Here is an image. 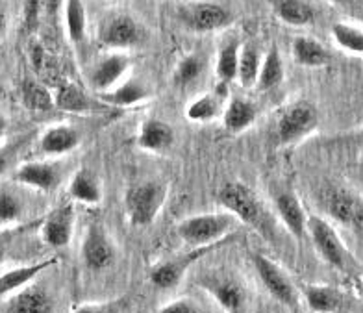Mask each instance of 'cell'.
<instances>
[{"instance_id":"cell-27","label":"cell","mask_w":363,"mask_h":313,"mask_svg":"<svg viewBox=\"0 0 363 313\" xmlns=\"http://www.w3.org/2000/svg\"><path fill=\"white\" fill-rule=\"evenodd\" d=\"M284 80V63L280 50L277 45H272L269 48L267 56L262 60V69H259L258 76V89L259 91H271L277 86H280Z\"/></svg>"},{"instance_id":"cell-3","label":"cell","mask_w":363,"mask_h":313,"mask_svg":"<svg viewBox=\"0 0 363 313\" xmlns=\"http://www.w3.org/2000/svg\"><path fill=\"white\" fill-rule=\"evenodd\" d=\"M319 124V111L308 100H298L287 106L278 117L277 136L282 145L301 141Z\"/></svg>"},{"instance_id":"cell-38","label":"cell","mask_w":363,"mask_h":313,"mask_svg":"<svg viewBox=\"0 0 363 313\" xmlns=\"http://www.w3.org/2000/svg\"><path fill=\"white\" fill-rule=\"evenodd\" d=\"M28 56H30V62H32V65H34V69L38 72L43 71L45 63H47V53H45L43 45L38 43V41H30L28 45Z\"/></svg>"},{"instance_id":"cell-24","label":"cell","mask_w":363,"mask_h":313,"mask_svg":"<svg viewBox=\"0 0 363 313\" xmlns=\"http://www.w3.org/2000/svg\"><path fill=\"white\" fill-rule=\"evenodd\" d=\"M291 53L295 62L304 67H323L330 62V54L319 41L313 38H295L291 45Z\"/></svg>"},{"instance_id":"cell-39","label":"cell","mask_w":363,"mask_h":313,"mask_svg":"<svg viewBox=\"0 0 363 313\" xmlns=\"http://www.w3.org/2000/svg\"><path fill=\"white\" fill-rule=\"evenodd\" d=\"M158 313H199V309L189 300H174V302L163 306Z\"/></svg>"},{"instance_id":"cell-45","label":"cell","mask_w":363,"mask_h":313,"mask_svg":"<svg viewBox=\"0 0 363 313\" xmlns=\"http://www.w3.org/2000/svg\"><path fill=\"white\" fill-rule=\"evenodd\" d=\"M4 254H6V241H2V239H0V261H2Z\"/></svg>"},{"instance_id":"cell-19","label":"cell","mask_w":363,"mask_h":313,"mask_svg":"<svg viewBox=\"0 0 363 313\" xmlns=\"http://www.w3.org/2000/svg\"><path fill=\"white\" fill-rule=\"evenodd\" d=\"M174 143V130L171 124L160 119H147L141 124L138 145L148 152H165Z\"/></svg>"},{"instance_id":"cell-26","label":"cell","mask_w":363,"mask_h":313,"mask_svg":"<svg viewBox=\"0 0 363 313\" xmlns=\"http://www.w3.org/2000/svg\"><path fill=\"white\" fill-rule=\"evenodd\" d=\"M104 102L113 106H134L139 104V102H143L150 97V91L143 86V84H139V82L128 80L125 84H121V86L113 87V89L106 91V93H99Z\"/></svg>"},{"instance_id":"cell-22","label":"cell","mask_w":363,"mask_h":313,"mask_svg":"<svg viewBox=\"0 0 363 313\" xmlns=\"http://www.w3.org/2000/svg\"><path fill=\"white\" fill-rule=\"evenodd\" d=\"M302 295L311 312L315 313H334L343 306L341 293L330 285H304Z\"/></svg>"},{"instance_id":"cell-41","label":"cell","mask_w":363,"mask_h":313,"mask_svg":"<svg viewBox=\"0 0 363 313\" xmlns=\"http://www.w3.org/2000/svg\"><path fill=\"white\" fill-rule=\"evenodd\" d=\"M13 147H6V148H0V175H4L8 169H10V163H11V158H13Z\"/></svg>"},{"instance_id":"cell-40","label":"cell","mask_w":363,"mask_h":313,"mask_svg":"<svg viewBox=\"0 0 363 313\" xmlns=\"http://www.w3.org/2000/svg\"><path fill=\"white\" fill-rule=\"evenodd\" d=\"M119 312V304H95V306H82L74 313H117Z\"/></svg>"},{"instance_id":"cell-5","label":"cell","mask_w":363,"mask_h":313,"mask_svg":"<svg viewBox=\"0 0 363 313\" xmlns=\"http://www.w3.org/2000/svg\"><path fill=\"white\" fill-rule=\"evenodd\" d=\"M232 226V217L225 214H202L186 219L178 226L180 238L193 247L213 245Z\"/></svg>"},{"instance_id":"cell-33","label":"cell","mask_w":363,"mask_h":313,"mask_svg":"<svg viewBox=\"0 0 363 313\" xmlns=\"http://www.w3.org/2000/svg\"><path fill=\"white\" fill-rule=\"evenodd\" d=\"M332 38L340 48L352 54L363 56V28L352 26L349 23H335L332 26Z\"/></svg>"},{"instance_id":"cell-16","label":"cell","mask_w":363,"mask_h":313,"mask_svg":"<svg viewBox=\"0 0 363 313\" xmlns=\"http://www.w3.org/2000/svg\"><path fill=\"white\" fill-rule=\"evenodd\" d=\"M139 26L128 15H117L108 21L101 33V41L106 47L126 48L139 41Z\"/></svg>"},{"instance_id":"cell-15","label":"cell","mask_w":363,"mask_h":313,"mask_svg":"<svg viewBox=\"0 0 363 313\" xmlns=\"http://www.w3.org/2000/svg\"><path fill=\"white\" fill-rule=\"evenodd\" d=\"M130 67V60L125 54H111V56L102 57L101 62L93 67L91 72V84L99 93L113 89L115 84L123 78Z\"/></svg>"},{"instance_id":"cell-18","label":"cell","mask_w":363,"mask_h":313,"mask_svg":"<svg viewBox=\"0 0 363 313\" xmlns=\"http://www.w3.org/2000/svg\"><path fill=\"white\" fill-rule=\"evenodd\" d=\"M6 313H52V299L41 285H24L11 297Z\"/></svg>"},{"instance_id":"cell-10","label":"cell","mask_w":363,"mask_h":313,"mask_svg":"<svg viewBox=\"0 0 363 313\" xmlns=\"http://www.w3.org/2000/svg\"><path fill=\"white\" fill-rule=\"evenodd\" d=\"M182 19L187 28L195 32H216V30L225 28L232 21V13L225 6L216 4V2H201V4L189 6L182 13Z\"/></svg>"},{"instance_id":"cell-25","label":"cell","mask_w":363,"mask_h":313,"mask_svg":"<svg viewBox=\"0 0 363 313\" xmlns=\"http://www.w3.org/2000/svg\"><path fill=\"white\" fill-rule=\"evenodd\" d=\"M56 263V258L47 261H41V263H34V265H26V267H19V269L8 270L4 275L0 276V297H4V295L11 293L15 290H21L24 285L32 282L35 276L45 270L47 267H52Z\"/></svg>"},{"instance_id":"cell-49","label":"cell","mask_w":363,"mask_h":313,"mask_svg":"<svg viewBox=\"0 0 363 313\" xmlns=\"http://www.w3.org/2000/svg\"><path fill=\"white\" fill-rule=\"evenodd\" d=\"M2 93H4V87L0 86V95H2Z\"/></svg>"},{"instance_id":"cell-35","label":"cell","mask_w":363,"mask_h":313,"mask_svg":"<svg viewBox=\"0 0 363 313\" xmlns=\"http://www.w3.org/2000/svg\"><path fill=\"white\" fill-rule=\"evenodd\" d=\"M204 71V60L199 54H189L182 60L174 69L172 80L177 86H189Z\"/></svg>"},{"instance_id":"cell-21","label":"cell","mask_w":363,"mask_h":313,"mask_svg":"<svg viewBox=\"0 0 363 313\" xmlns=\"http://www.w3.org/2000/svg\"><path fill=\"white\" fill-rule=\"evenodd\" d=\"M69 193L74 200L82 204H99L102 200V187L96 175L89 169H80L74 172L71 184H69Z\"/></svg>"},{"instance_id":"cell-4","label":"cell","mask_w":363,"mask_h":313,"mask_svg":"<svg viewBox=\"0 0 363 313\" xmlns=\"http://www.w3.org/2000/svg\"><path fill=\"white\" fill-rule=\"evenodd\" d=\"M308 232H310L313 245L319 251L320 258L340 270H349L350 256L347 247L343 245L341 238L334 230V226L325 219L311 215L308 217Z\"/></svg>"},{"instance_id":"cell-36","label":"cell","mask_w":363,"mask_h":313,"mask_svg":"<svg viewBox=\"0 0 363 313\" xmlns=\"http://www.w3.org/2000/svg\"><path fill=\"white\" fill-rule=\"evenodd\" d=\"M23 214L21 200L10 191H0V224L13 223Z\"/></svg>"},{"instance_id":"cell-17","label":"cell","mask_w":363,"mask_h":313,"mask_svg":"<svg viewBox=\"0 0 363 313\" xmlns=\"http://www.w3.org/2000/svg\"><path fill=\"white\" fill-rule=\"evenodd\" d=\"M80 145V132L69 124H57L48 128L39 139V148L45 156H62Z\"/></svg>"},{"instance_id":"cell-12","label":"cell","mask_w":363,"mask_h":313,"mask_svg":"<svg viewBox=\"0 0 363 313\" xmlns=\"http://www.w3.org/2000/svg\"><path fill=\"white\" fill-rule=\"evenodd\" d=\"M274 208H277L278 217L282 219L287 230L291 232L293 238L302 239L308 232V215L304 212V206L293 191H278L274 194Z\"/></svg>"},{"instance_id":"cell-7","label":"cell","mask_w":363,"mask_h":313,"mask_svg":"<svg viewBox=\"0 0 363 313\" xmlns=\"http://www.w3.org/2000/svg\"><path fill=\"white\" fill-rule=\"evenodd\" d=\"M252 261L256 270H258L259 280L265 285V290H267L278 302H282L284 306L295 308L296 291L295 287H293L291 280L287 278L286 273H284L274 261L269 260V258L263 256V254H252Z\"/></svg>"},{"instance_id":"cell-23","label":"cell","mask_w":363,"mask_h":313,"mask_svg":"<svg viewBox=\"0 0 363 313\" xmlns=\"http://www.w3.org/2000/svg\"><path fill=\"white\" fill-rule=\"evenodd\" d=\"M278 19L289 26H308L315 21V10L306 0H272Z\"/></svg>"},{"instance_id":"cell-29","label":"cell","mask_w":363,"mask_h":313,"mask_svg":"<svg viewBox=\"0 0 363 313\" xmlns=\"http://www.w3.org/2000/svg\"><path fill=\"white\" fill-rule=\"evenodd\" d=\"M239 50H241V45L235 39H232V41L220 47L216 65L217 78H219L220 86H228L230 82H234L238 78Z\"/></svg>"},{"instance_id":"cell-11","label":"cell","mask_w":363,"mask_h":313,"mask_svg":"<svg viewBox=\"0 0 363 313\" xmlns=\"http://www.w3.org/2000/svg\"><path fill=\"white\" fill-rule=\"evenodd\" d=\"M202 287L210 295H213V299L217 300L220 308L226 313H239L245 304V291L239 285L238 280H234L228 275H208L204 280L201 282Z\"/></svg>"},{"instance_id":"cell-46","label":"cell","mask_w":363,"mask_h":313,"mask_svg":"<svg viewBox=\"0 0 363 313\" xmlns=\"http://www.w3.org/2000/svg\"><path fill=\"white\" fill-rule=\"evenodd\" d=\"M332 2H337V4H343V2H347V0H332Z\"/></svg>"},{"instance_id":"cell-2","label":"cell","mask_w":363,"mask_h":313,"mask_svg":"<svg viewBox=\"0 0 363 313\" xmlns=\"http://www.w3.org/2000/svg\"><path fill=\"white\" fill-rule=\"evenodd\" d=\"M217 200L226 212L243 221L245 224L263 230L265 226V214L259 204L258 197L250 190L249 185L241 184V182H228L220 187Z\"/></svg>"},{"instance_id":"cell-6","label":"cell","mask_w":363,"mask_h":313,"mask_svg":"<svg viewBox=\"0 0 363 313\" xmlns=\"http://www.w3.org/2000/svg\"><path fill=\"white\" fill-rule=\"evenodd\" d=\"M323 204L332 219L345 226H363V199L341 185H330L323 193Z\"/></svg>"},{"instance_id":"cell-13","label":"cell","mask_w":363,"mask_h":313,"mask_svg":"<svg viewBox=\"0 0 363 313\" xmlns=\"http://www.w3.org/2000/svg\"><path fill=\"white\" fill-rule=\"evenodd\" d=\"M15 182L30 185L41 191H54L62 182V171L56 163L50 162H26L13 175Z\"/></svg>"},{"instance_id":"cell-34","label":"cell","mask_w":363,"mask_h":313,"mask_svg":"<svg viewBox=\"0 0 363 313\" xmlns=\"http://www.w3.org/2000/svg\"><path fill=\"white\" fill-rule=\"evenodd\" d=\"M220 111V102L219 97L216 95H202L195 99L191 104L187 106V119L193 123H208V121L216 119Z\"/></svg>"},{"instance_id":"cell-31","label":"cell","mask_w":363,"mask_h":313,"mask_svg":"<svg viewBox=\"0 0 363 313\" xmlns=\"http://www.w3.org/2000/svg\"><path fill=\"white\" fill-rule=\"evenodd\" d=\"M54 104L63 111H71V114H86L93 108L91 100L84 95V91L78 89L72 84H63L57 89V95L54 97Z\"/></svg>"},{"instance_id":"cell-37","label":"cell","mask_w":363,"mask_h":313,"mask_svg":"<svg viewBox=\"0 0 363 313\" xmlns=\"http://www.w3.org/2000/svg\"><path fill=\"white\" fill-rule=\"evenodd\" d=\"M45 0H23V15L26 30H34L38 26L39 15L43 10Z\"/></svg>"},{"instance_id":"cell-8","label":"cell","mask_w":363,"mask_h":313,"mask_svg":"<svg viewBox=\"0 0 363 313\" xmlns=\"http://www.w3.org/2000/svg\"><path fill=\"white\" fill-rule=\"evenodd\" d=\"M219 245H225V241L219 243ZM219 245L213 243V245H206V247H195L191 252L184 254V256L163 261V263H160L158 267H154L152 269V273H150V282H152L158 290H171V287H174V285L184 278L187 269H189L196 260H201L202 256H206L208 252H211L213 248L219 247Z\"/></svg>"},{"instance_id":"cell-20","label":"cell","mask_w":363,"mask_h":313,"mask_svg":"<svg viewBox=\"0 0 363 313\" xmlns=\"http://www.w3.org/2000/svg\"><path fill=\"white\" fill-rule=\"evenodd\" d=\"M256 117H258V108L254 102L234 97V99H230L225 114H223V123H225L228 132L239 133L250 128Z\"/></svg>"},{"instance_id":"cell-9","label":"cell","mask_w":363,"mask_h":313,"mask_svg":"<svg viewBox=\"0 0 363 313\" xmlns=\"http://www.w3.org/2000/svg\"><path fill=\"white\" fill-rule=\"evenodd\" d=\"M82 256L91 270H102L113 263L115 247L102 224H91L82 243Z\"/></svg>"},{"instance_id":"cell-32","label":"cell","mask_w":363,"mask_h":313,"mask_svg":"<svg viewBox=\"0 0 363 313\" xmlns=\"http://www.w3.org/2000/svg\"><path fill=\"white\" fill-rule=\"evenodd\" d=\"M21 99L32 111H48L54 106L50 91L34 80H24L21 86Z\"/></svg>"},{"instance_id":"cell-30","label":"cell","mask_w":363,"mask_h":313,"mask_svg":"<svg viewBox=\"0 0 363 313\" xmlns=\"http://www.w3.org/2000/svg\"><path fill=\"white\" fill-rule=\"evenodd\" d=\"M65 26L69 39L74 45H80L86 39L87 15L84 0H65Z\"/></svg>"},{"instance_id":"cell-42","label":"cell","mask_w":363,"mask_h":313,"mask_svg":"<svg viewBox=\"0 0 363 313\" xmlns=\"http://www.w3.org/2000/svg\"><path fill=\"white\" fill-rule=\"evenodd\" d=\"M63 6V0H45L43 10L47 13L48 19H56L57 13H60V8Z\"/></svg>"},{"instance_id":"cell-28","label":"cell","mask_w":363,"mask_h":313,"mask_svg":"<svg viewBox=\"0 0 363 313\" xmlns=\"http://www.w3.org/2000/svg\"><path fill=\"white\" fill-rule=\"evenodd\" d=\"M262 69V57L256 45L245 43L239 50V67H238V80L243 87L256 86Z\"/></svg>"},{"instance_id":"cell-47","label":"cell","mask_w":363,"mask_h":313,"mask_svg":"<svg viewBox=\"0 0 363 313\" xmlns=\"http://www.w3.org/2000/svg\"><path fill=\"white\" fill-rule=\"evenodd\" d=\"M359 143H362V147H363V132H362V136H359Z\"/></svg>"},{"instance_id":"cell-48","label":"cell","mask_w":363,"mask_h":313,"mask_svg":"<svg viewBox=\"0 0 363 313\" xmlns=\"http://www.w3.org/2000/svg\"><path fill=\"white\" fill-rule=\"evenodd\" d=\"M354 2H358V4L363 6V0H354Z\"/></svg>"},{"instance_id":"cell-43","label":"cell","mask_w":363,"mask_h":313,"mask_svg":"<svg viewBox=\"0 0 363 313\" xmlns=\"http://www.w3.org/2000/svg\"><path fill=\"white\" fill-rule=\"evenodd\" d=\"M6 130H8V121H6L4 117H0V138L4 136Z\"/></svg>"},{"instance_id":"cell-1","label":"cell","mask_w":363,"mask_h":313,"mask_svg":"<svg viewBox=\"0 0 363 313\" xmlns=\"http://www.w3.org/2000/svg\"><path fill=\"white\" fill-rule=\"evenodd\" d=\"M169 187L162 182H141L126 191L125 208L130 223L134 226H147L162 209Z\"/></svg>"},{"instance_id":"cell-14","label":"cell","mask_w":363,"mask_h":313,"mask_svg":"<svg viewBox=\"0 0 363 313\" xmlns=\"http://www.w3.org/2000/svg\"><path fill=\"white\" fill-rule=\"evenodd\" d=\"M72 224H74V212L71 204L57 206L47 215L43 221V239L50 247H67L72 238Z\"/></svg>"},{"instance_id":"cell-44","label":"cell","mask_w":363,"mask_h":313,"mask_svg":"<svg viewBox=\"0 0 363 313\" xmlns=\"http://www.w3.org/2000/svg\"><path fill=\"white\" fill-rule=\"evenodd\" d=\"M4 30H6V15L0 11V38H2Z\"/></svg>"}]
</instances>
